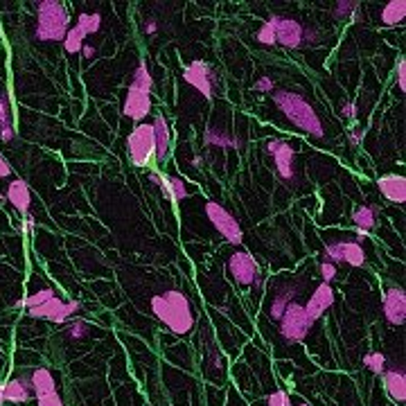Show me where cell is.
<instances>
[{
	"mask_svg": "<svg viewBox=\"0 0 406 406\" xmlns=\"http://www.w3.org/2000/svg\"><path fill=\"white\" fill-rule=\"evenodd\" d=\"M151 312L172 334H177V336H185L194 330L196 318L192 312V303L188 296L179 289H170V291L153 296Z\"/></svg>",
	"mask_w": 406,
	"mask_h": 406,
	"instance_id": "6da1fadb",
	"label": "cell"
},
{
	"mask_svg": "<svg viewBox=\"0 0 406 406\" xmlns=\"http://www.w3.org/2000/svg\"><path fill=\"white\" fill-rule=\"evenodd\" d=\"M273 104H276L282 115L289 120L293 127H298L300 131H305L307 136L312 138H323L325 136V127L321 122V118L314 111V106L305 100L300 93L293 91H276L273 93Z\"/></svg>",
	"mask_w": 406,
	"mask_h": 406,
	"instance_id": "7a4b0ae2",
	"label": "cell"
},
{
	"mask_svg": "<svg viewBox=\"0 0 406 406\" xmlns=\"http://www.w3.org/2000/svg\"><path fill=\"white\" fill-rule=\"evenodd\" d=\"M151 89H153V80L151 72L147 68V63L142 61L136 65L134 77H131V84L127 89V97L122 104V113L125 118L136 120V122H142L149 111H151Z\"/></svg>",
	"mask_w": 406,
	"mask_h": 406,
	"instance_id": "3957f363",
	"label": "cell"
},
{
	"mask_svg": "<svg viewBox=\"0 0 406 406\" xmlns=\"http://www.w3.org/2000/svg\"><path fill=\"white\" fill-rule=\"evenodd\" d=\"M70 30V14L59 0H41L37 5L34 37L39 41H63Z\"/></svg>",
	"mask_w": 406,
	"mask_h": 406,
	"instance_id": "277c9868",
	"label": "cell"
},
{
	"mask_svg": "<svg viewBox=\"0 0 406 406\" xmlns=\"http://www.w3.org/2000/svg\"><path fill=\"white\" fill-rule=\"evenodd\" d=\"M280 336L284 343H300L307 338L310 330L314 327V321L310 318V314L305 312V305H300L298 300H293L287 305V310L280 316Z\"/></svg>",
	"mask_w": 406,
	"mask_h": 406,
	"instance_id": "5b68a950",
	"label": "cell"
},
{
	"mask_svg": "<svg viewBox=\"0 0 406 406\" xmlns=\"http://www.w3.org/2000/svg\"><path fill=\"white\" fill-rule=\"evenodd\" d=\"M127 151L136 167H147L151 158L156 156V145H153V129L147 122H140L127 136Z\"/></svg>",
	"mask_w": 406,
	"mask_h": 406,
	"instance_id": "8992f818",
	"label": "cell"
},
{
	"mask_svg": "<svg viewBox=\"0 0 406 406\" xmlns=\"http://www.w3.org/2000/svg\"><path fill=\"white\" fill-rule=\"evenodd\" d=\"M80 310H82L80 300H63V298H59L57 293H52L46 303H41L37 307H32V310H27V316L30 318H41V321L65 325Z\"/></svg>",
	"mask_w": 406,
	"mask_h": 406,
	"instance_id": "52a82bcc",
	"label": "cell"
},
{
	"mask_svg": "<svg viewBox=\"0 0 406 406\" xmlns=\"http://www.w3.org/2000/svg\"><path fill=\"white\" fill-rule=\"evenodd\" d=\"M228 271H230V276H233V280L237 284H241V287L262 289L260 265L248 250H235V253L228 258Z\"/></svg>",
	"mask_w": 406,
	"mask_h": 406,
	"instance_id": "ba28073f",
	"label": "cell"
},
{
	"mask_svg": "<svg viewBox=\"0 0 406 406\" xmlns=\"http://www.w3.org/2000/svg\"><path fill=\"white\" fill-rule=\"evenodd\" d=\"M269 23L273 25V32H276V46H282L287 50H298L307 46V27L300 20L273 14Z\"/></svg>",
	"mask_w": 406,
	"mask_h": 406,
	"instance_id": "9c48e42d",
	"label": "cell"
},
{
	"mask_svg": "<svg viewBox=\"0 0 406 406\" xmlns=\"http://www.w3.org/2000/svg\"><path fill=\"white\" fill-rule=\"evenodd\" d=\"M205 217L210 219V224L217 228V233L222 235L226 241H230V244H235V246L241 244V239H244L241 226H239L237 219L230 215L222 203L208 201V203H205Z\"/></svg>",
	"mask_w": 406,
	"mask_h": 406,
	"instance_id": "30bf717a",
	"label": "cell"
},
{
	"mask_svg": "<svg viewBox=\"0 0 406 406\" xmlns=\"http://www.w3.org/2000/svg\"><path fill=\"white\" fill-rule=\"evenodd\" d=\"M183 80L188 82L192 89L199 91L205 97V100H212L217 86H219L217 70L208 61H201V59L192 61L188 68L183 70Z\"/></svg>",
	"mask_w": 406,
	"mask_h": 406,
	"instance_id": "8fae6325",
	"label": "cell"
},
{
	"mask_svg": "<svg viewBox=\"0 0 406 406\" xmlns=\"http://www.w3.org/2000/svg\"><path fill=\"white\" fill-rule=\"evenodd\" d=\"M267 153L273 158L278 174L282 181L293 183L296 181V149L280 138H273L267 142Z\"/></svg>",
	"mask_w": 406,
	"mask_h": 406,
	"instance_id": "7c38bea8",
	"label": "cell"
},
{
	"mask_svg": "<svg viewBox=\"0 0 406 406\" xmlns=\"http://www.w3.org/2000/svg\"><path fill=\"white\" fill-rule=\"evenodd\" d=\"M381 310H383V318L391 325H402L406 321V293L402 287H391L383 293L381 300Z\"/></svg>",
	"mask_w": 406,
	"mask_h": 406,
	"instance_id": "4fadbf2b",
	"label": "cell"
},
{
	"mask_svg": "<svg viewBox=\"0 0 406 406\" xmlns=\"http://www.w3.org/2000/svg\"><path fill=\"white\" fill-rule=\"evenodd\" d=\"M332 305H334V289H332V284L321 282L314 289V293L310 296V300H307L305 312L310 314V318L316 323L318 318L325 314V310H330Z\"/></svg>",
	"mask_w": 406,
	"mask_h": 406,
	"instance_id": "5bb4252c",
	"label": "cell"
},
{
	"mask_svg": "<svg viewBox=\"0 0 406 406\" xmlns=\"http://www.w3.org/2000/svg\"><path fill=\"white\" fill-rule=\"evenodd\" d=\"M379 192L383 194V199H388L391 203H404L406 201V179L400 174H386V177L377 179Z\"/></svg>",
	"mask_w": 406,
	"mask_h": 406,
	"instance_id": "9a60e30c",
	"label": "cell"
},
{
	"mask_svg": "<svg viewBox=\"0 0 406 406\" xmlns=\"http://www.w3.org/2000/svg\"><path fill=\"white\" fill-rule=\"evenodd\" d=\"M7 201L12 203V208L18 215H27L32 205V192L30 185L23 179H14L7 185Z\"/></svg>",
	"mask_w": 406,
	"mask_h": 406,
	"instance_id": "2e32d148",
	"label": "cell"
},
{
	"mask_svg": "<svg viewBox=\"0 0 406 406\" xmlns=\"http://www.w3.org/2000/svg\"><path fill=\"white\" fill-rule=\"evenodd\" d=\"M383 377V388L391 395L395 402H404L406 400V375H404V368H388L381 372Z\"/></svg>",
	"mask_w": 406,
	"mask_h": 406,
	"instance_id": "e0dca14e",
	"label": "cell"
},
{
	"mask_svg": "<svg viewBox=\"0 0 406 406\" xmlns=\"http://www.w3.org/2000/svg\"><path fill=\"white\" fill-rule=\"evenodd\" d=\"M153 129V145H156V158L165 160L170 153V142H172V134H170V125L163 115H156L151 122Z\"/></svg>",
	"mask_w": 406,
	"mask_h": 406,
	"instance_id": "ac0fdd59",
	"label": "cell"
},
{
	"mask_svg": "<svg viewBox=\"0 0 406 406\" xmlns=\"http://www.w3.org/2000/svg\"><path fill=\"white\" fill-rule=\"evenodd\" d=\"M158 188L174 203H181L183 199H188V196H190V190H188V185H185V181L181 177H174V174H160Z\"/></svg>",
	"mask_w": 406,
	"mask_h": 406,
	"instance_id": "d6986e66",
	"label": "cell"
},
{
	"mask_svg": "<svg viewBox=\"0 0 406 406\" xmlns=\"http://www.w3.org/2000/svg\"><path fill=\"white\" fill-rule=\"evenodd\" d=\"M338 255L348 267H364L366 265V250L357 239H338Z\"/></svg>",
	"mask_w": 406,
	"mask_h": 406,
	"instance_id": "ffe728a7",
	"label": "cell"
},
{
	"mask_svg": "<svg viewBox=\"0 0 406 406\" xmlns=\"http://www.w3.org/2000/svg\"><path fill=\"white\" fill-rule=\"evenodd\" d=\"M5 402H27L34 391H32V381L30 377H12L7 383H5Z\"/></svg>",
	"mask_w": 406,
	"mask_h": 406,
	"instance_id": "44dd1931",
	"label": "cell"
},
{
	"mask_svg": "<svg viewBox=\"0 0 406 406\" xmlns=\"http://www.w3.org/2000/svg\"><path fill=\"white\" fill-rule=\"evenodd\" d=\"M16 136L14 120H12V104H9V95L5 89H0V140L12 142Z\"/></svg>",
	"mask_w": 406,
	"mask_h": 406,
	"instance_id": "7402d4cb",
	"label": "cell"
},
{
	"mask_svg": "<svg viewBox=\"0 0 406 406\" xmlns=\"http://www.w3.org/2000/svg\"><path fill=\"white\" fill-rule=\"evenodd\" d=\"M296 296H298V287H296V284H282L276 291V296H273V300H271V307H269V316L273 321H280L282 312L287 310L289 303L296 300Z\"/></svg>",
	"mask_w": 406,
	"mask_h": 406,
	"instance_id": "603a6c76",
	"label": "cell"
},
{
	"mask_svg": "<svg viewBox=\"0 0 406 406\" xmlns=\"http://www.w3.org/2000/svg\"><path fill=\"white\" fill-rule=\"evenodd\" d=\"M203 142L205 145H212L219 149H239L241 147V140L233 134H228L224 129H215V127H208L203 131Z\"/></svg>",
	"mask_w": 406,
	"mask_h": 406,
	"instance_id": "cb8c5ba5",
	"label": "cell"
},
{
	"mask_svg": "<svg viewBox=\"0 0 406 406\" xmlns=\"http://www.w3.org/2000/svg\"><path fill=\"white\" fill-rule=\"evenodd\" d=\"M377 205H357L355 210H353V222H355V226L357 228H361V230H370L375 228V224H377Z\"/></svg>",
	"mask_w": 406,
	"mask_h": 406,
	"instance_id": "d4e9b609",
	"label": "cell"
},
{
	"mask_svg": "<svg viewBox=\"0 0 406 406\" xmlns=\"http://www.w3.org/2000/svg\"><path fill=\"white\" fill-rule=\"evenodd\" d=\"M406 16V3L404 0H391V3L381 9V23L383 25H398Z\"/></svg>",
	"mask_w": 406,
	"mask_h": 406,
	"instance_id": "484cf974",
	"label": "cell"
},
{
	"mask_svg": "<svg viewBox=\"0 0 406 406\" xmlns=\"http://www.w3.org/2000/svg\"><path fill=\"white\" fill-rule=\"evenodd\" d=\"M84 43H86L84 30H82V27H77V25H72V27L68 30V34H65V39H63V50L68 52V54H77V52H82Z\"/></svg>",
	"mask_w": 406,
	"mask_h": 406,
	"instance_id": "4316f807",
	"label": "cell"
},
{
	"mask_svg": "<svg viewBox=\"0 0 406 406\" xmlns=\"http://www.w3.org/2000/svg\"><path fill=\"white\" fill-rule=\"evenodd\" d=\"M77 27H82L84 30V34L86 37H91V34H97L102 27V14H80L77 16Z\"/></svg>",
	"mask_w": 406,
	"mask_h": 406,
	"instance_id": "83f0119b",
	"label": "cell"
},
{
	"mask_svg": "<svg viewBox=\"0 0 406 406\" xmlns=\"http://www.w3.org/2000/svg\"><path fill=\"white\" fill-rule=\"evenodd\" d=\"M91 334V325L84 321V318H70L65 323V336L72 338V341H80V338H86Z\"/></svg>",
	"mask_w": 406,
	"mask_h": 406,
	"instance_id": "f1b7e54d",
	"label": "cell"
},
{
	"mask_svg": "<svg viewBox=\"0 0 406 406\" xmlns=\"http://www.w3.org/2000/svg\"><path fill=\"white\" fill-rule=\"evenodd\" d=\"M334 16L336 18H355V20H359L361 18L359 3H353V0H338V3L334 5Z\"/></svg>",
	"mask_w": 406,
	"mask_h": 406,
	"instance_id": "f546056e",
	"label": "cell"
},
{
	"mask_svg": "<svg viewBox=\"0 0 406 406\" xmlns=\"http://www.w3.org/2000/svg\"><path fill=\"white\" fill-rule=\"evenodd\" d=\"M364 366L370 372H375V375H381V372L386 370V357H383L381 353H368L364 357Z\"/></svg>",
	"mask_w": 406,
	"mask_h": 406,
	"instance_id": "4dcf8cb0",
	"label": "cell"
},
{
	"mask_svg": "<svg viewBox=\"0 0 406 406\" xmlns=\"http://www.w3.org/2000/svg\"><path fill=\"white\" fill-rule=\"evenodd\" d=\"M52 293H54L52 289H41V291H37V293H30L27 298L20 300V305H23L25 310H32V307H37V305H41V303H46Z\"/></svg>",
	"mask_w": 406,
	"mask_h": 406,
	"instance_id": "1f68e13d",
	"label": "cell"
},
{
	"mask_svg": "<svg viewBox=\"0 0 406 406\" xmlns=\"http://www.w3.org/2000/svg\"><path fill=\"white\" fill-rule=\"evenodd\" d=\"M37 402H39V406H65L57 388H54V391H46V393H39V395H37Z\"/></svg>",
	"mask_w": 406,
	"mask_h": 406,
	"instance_id": "d6a6232c",
	"label": "cell"
},
{
	"mask_svg": "<svg viewBox=\"0 0 406 406\" xmlns=\"http://www.w3.org/2000/svg\"><path fill=\"white\" fill-rule=\"evenodd\" d=\"M258 41L262 43V46H267V48H273V46H276V32H273V25L269 23V20L260 27V32H258Z\"/></svg>",
	"mask_w": 406,
	"mask_h": 406,
	"instance_id": "836d02e7",
	"label": "cell"
},
{
	"mask_svg": "<svg viewBox=\"0 0 406 406\" xmlns=\"http://www.w3.org/2000/svg\"><path fill=\"white\" fill-rule=\"evenodd\" d=\"M318 273H321V278H323V282H327V284H332V280L336 278V273H338V269H336V265H332V262H327V260H321V265H318Z\"/></svg>",
	"mask_w": 406,
	"mask_h": 406,
	"instance_id": "e575fe53",
	"label": "cell"
},
{
	"mask_svg": "<svg viewBox=\"0 0 406 406\" xmlns=\"http://www.w3.org/2000/svg\"><path fill=\"white\" fill-rule=\"evenodd\" d=\"M267 406H293V404H291L287 393H284V391H276V393H271L269 398H267Z\"/></svg>",
	"mask_w": 406,
	"mask_h": 406,
	"instance_id": "d590c367",
	"label": "cell"
},
{
	"mask_svg": "<svg viewBox=\"0 0 406 406\" xmlns=\"http://www.w3.org/2000/svg\"><path fill=\"white\" fill-rule=\"evenodd\" d=\"M253 89L260 93H271L273 89H276V82H273L271 77H260V80L253 84Z\"/></svg>",
	"mask_w": 406,
	"mask_h": 406,
	"instance_id": "8d00e7d4",
	"label": "cell"
},
{
	"mask_svg": "<svg viewBox=\"0 0 406 406\" xmlns=\"http://www.w3.org/2000/svg\"><path fill=\"white\" fill-rule=\"evenodd\" d=\"M398 89L402 93L406 91V61L404 59L398 61Z\"/></svg>",
	"mask_w": 406,
	"mask_h": 406,
	"instance_id": "74e56055",
	"label": "cell"
},
{
	"mask_svg": "<svg viewBox=\"0 0 406 406\" xmlns=\"http://www.w3.org/2000/svg\"><path fill=\"white\" fill-rule=\"evenodd\" d=\"M341 115L345 120H357V102H345L341 104Z\"/></svg>",
	"mask_w": 406,
	"mask_h": 406,
	"instance_id": "f35d334b",
	"label": "cell"
},
{
	"mask_svg": "<svg viewBox=\"0 0 406 406\" xmlns=\"http://www.w3.org/2000/svg\"><path fill=\"white\" fill-rule=\"evenodd\" d=\"M361 138H364V129H361V127H353V129H350V145H353V147H357L359 145V142H361Z\"/></svg>",
	"mask_w": 406,
	"mask_h": 406,
	"instance_id": "ab89813d",
	"label": "cell"
},
{
	"mask_svg": "<svg viewBox=\"0 0 406 406\" xmlns=\"http://www.w3.org/2000/svg\"><path fill=\"white\" fill-rule=\"evenodd\" d=\"M34 226H37L34 217H32L30 212L23 215V226H20V230H23V233H32V230H34Z\"/></svg>",
	"mask_w": 406,
	"mask_h": 406,
	"instance_id": "60d3db41",
	"label": "cell"
},
{
	"mask_svg": "<svg viewBox=\"0 0 406 406\" xmlns=\"http://www.w3.org/2000/svg\"><path fill=\"white\" fill-rule=\"evenodd\" d=\"M9 174H12V167H9V163L5 160L3 153H0V179H7Z\"/></svg>",
	"mask_w": 406,
	"mask_h": 406,
	"instance_id": "b9f144b4",
	"label": "cell"
},
{
	"mask_svg": "<svg viewBox=\"0 0 406 406\" xmlns=\"http://www.w3.org/2000/svg\"><path fill=\"white\" fill-rule=\"evenodd\" d=\"M156 32H158V20H156V18H149L147 23H145V34L153 37Z\"/></svg>",
	"mask_w": 406,
	"mask_h": 406,
	"instance_id": "7bdbcfd3",
	"label": "cell"
},
{
	"mask_svg": "<svg viewBox=\"0 0 406 406\" xmlns=\"http://www.w3.org/2000/svg\"><path fill=\"white\" fill-rule=\"evenodd\" d=\"M82 54H84L86 59H93V57H95V48H93V46H89V43H84Z\"/></svg>",
	"mask_w": 406,
	"mask_h": 406,
	"instance_id": "ee69618b",
	"label": "cell"
},
{
	"mask_svg": "<svg viewBox=\"0 0 406 406\" xmlns=\"http://www.w3.org/2000/svg\"><path fill=\"white\" fill-rule=\"evenodd\" d=\"M149 183H153V185H160V174H156V172H149Z\"/></svg>",
	"mask_w": 406,
	"mask_h": 406,
	"instance_id": "f6af8a7d",
	"label": "cell"
},
{
	"mask_svg": "<svg viewBox=\"0 0 406 406\" xmlns=\"http://www.w3.org/2000/svg\"><path fill=\"white\" fill-rule=\"evenodd\" d=\"M368 235H370L368 230H361V228H357V241H359V244H361V241H364Z\"/></svg>",
	"mask_w": 406,
	"mask_h": 406,
	"instance_id": "bcb514c9",
	"label": "cell"
},
{
	"mask_svg": "<svg viewBox=\"0 0 406 406\" xmlns=\"http://www.w3.org/2000/svg\"><path fill=\"white\" fill-rule=\"evenodd\" d=\"M192 165H194V167L201 165V156H194V158H192Z\"/></svg>",
	"mask_w": 406,
	"mask_h": 406,
	"instance_id": "7dc6e473",
	"label": "cell"
},
{
	"mask_svg": "<svg viewBox=\"0 0 406 406\" xmlns=\"http://www.w3.org/2000/svg\"><path fill=\"white\" fill-rule=\"evenodd\" d=\"M3 402H5V388L0 386V404H3Z\"/></svg>",
	"mask_w": 406,
	"mask_h": 406,
	"instance_id": "c3c4849f",
	"label": "cell"
},
{
	"mask_svg": "<svg viewBox=\"0 0 406 406\" xmlns=\"http://www.w3.org/2000/svg\"><path fill=\"white\" fill-rule=\"evenodd\" d=\"M298 406H310V404H298Z\"/></svg>",
	"mask_w": 406,
	"mask_h": 406,
	"instance_id": "681fc988",
	"label": "cell"
}]
</instances>
